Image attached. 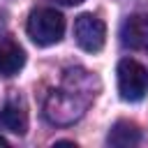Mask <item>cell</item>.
Instances as JSON below:
<instances>
[{
  "label": "cell",
  "instance_id": "obj_10",
  "mask_svg": "<svg viewBox=\"0 0 148 148\" xmlns=\"http://www.w3.org/2000/svg\"><path fill=\"white\" fill-rule=\"evenodd\" d=\"M0 146H9V143H7V139H5V136H0Z\"/></svg>",
  "mask_w": 148,
  "mask_h": 148
},
{
  "label": "cell",
  "instance_id": "obj_5",
  "mask_svg": "<svg viewBox=\"0 0 148 148\" xmlns=\"http://www.w3.org/2000/svg\"><path fill=\"white\" fill-rule=\"evenodd\" d=\"M120 42L130 49H148V14H134L120 25Z\"/></svg>",
  "mask_w": 148,
  "mask_h": 148
},
{
  "label": "cell",
  "instance_id": "obj_6",
  "mask_svg": "<svg viewBox=\"0 0 148 148\" xmlns=\"http://www.w3.org/2000/svg\"><path fill=\"white\" fill-rule=\"evenodd\" d=\"M23 65H25V51L14 39H2L0 42V74L14 76L23 69Z\"/></svg>",
  "mask_w": 148,
  "mask_h": 148
},
{
  "label": "cell",
  "instance_id": "obj_1",
  "mask_svg": "<svg viewBox=\"0 0 148 148\" xmlns=\"http://www.w3.org/2000/svg\"><path fill=\"white\" fill-rule=\"evenodd\" d=\"M25 30L37 46H53L65 35V16L51 7H39L30 12Z\"/></svg>",
  "mask_w": 148,
  "mask_h": 148
},
{
  "label": "cell",
  "instance_id": "obj_9",
  "mask_svg": "<svg viewBox=\"0 0 148 148\" xmlns=\"http://www.w3.org/2000/svg\"><path fill=\"white\" fill-rule=\"evenodd\" d=\"M53 2H58V5H67V7H74V5H81L83 0H53Z\"/></svg>",
  "mask_w": 148,
  "mask_h": 148
},
{
  "label": "cell",
  "instance_id": "obj_8",
  "mask_svg": "<svg viewBox=\"0 0 148 148\" xmlns=\"http://www.w3.org/2000/svg\"><path fill=\"white\" fill-rule=\"evenodd\" d=\"M106 141H109V146H116V148H130L141 141V130L130 120H118L111 127Z\"/></svg>",
  "mask_w": 148,
  "mask_h": 148
},
{
  "label": "cell",
  "instance_id": "obj_7",
  "mask_svg": "<svg viewBox=\"0 0 148 148\" xmlns=\"http://www.w3.org/2000/svg\"><path fill=\"white\" fill-rule=\"evenodd\" d=\"M0 127L12 134H25L28 130V113L18 102H7L0 111Z\"/></svg>",
  "mask_w": 148,
  "mask_h": 148
},
{
  "label": "cell",
  "instance_id": "obj_4",
  "mask_svg": "<svg viewBox=\"0 0 148 148\" xmlns=\"http://www.w3.org/2000/svg\"><path fill=\"white\" fill-rule=\"evenodd\" d=\"M74 39L88 53L102 51L104 42H106V25H104V21L97 18L95 14H81L74 21Z\"/></svg>",
  "mask_w": 148,
  "mask_h": 148
},
{
  "label": "cell",
  "instance_id": "obj_2",
  "mask_svg": "<svg viewBox=\"0 0 148 148\" xmlns=\"http://www.w3.org/2000/svg\"><path fill=\"white\" fill-rule=\"evenodd\" d=\"M118 92L125 102H139L146 97L148 92V69L132 60V58H125L118 62Z\"/></svg>",
  "mask_w": 148,
  "mask_h": 148
},
{
  "label": "cell",
  "instance_id": "obj_3",
  "mask_svg": "<svg viewBox=\"0 0 148 148\" xmlns=\"http://www.w3.org/2000/svg\"><path fill=\"white\" fill-rule=\"evenodd\" d=\"M90 95L81 97L79 90H56L46 102V116L53 123H72L88 106Z\"/></svg>",
  "mask_w": 148,
  "mask_h": 148
}]
</instances>
